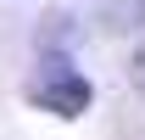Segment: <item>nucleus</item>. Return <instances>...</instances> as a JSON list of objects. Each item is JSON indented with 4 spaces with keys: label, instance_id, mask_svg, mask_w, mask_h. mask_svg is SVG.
Listing matches in <instances>:
<instances>
[{
    "label": "nucleus",
    "instance_id": "2",
    "mask_svg": "<svg viewBox=\"0 0 145 140\" xmlns=\"http://www.w3.org/2000/svg\"><path fill=\"white\" fill-rule=\"evenodd\" d=\"M101 22H106L112 34L140 28V22H145V0H101Z\"/></svg>",
    "mask_w": 145,
    "mask_h": 140
},
{
    "label": "nucleus",
    "instance_id": "3",
    "mask_svg": "<svg viewBox=\"0 0 145 140\" xmlns=\"http://www.w3.org/2000/svg\"><path fill=\"white\" fill-rule=\"evenodd\" d=\"M128 79H134V90L145 95V39H140V51H134V62H128Z\"/></svg>",
    "mask_w": 145,
    "mask_h": 140
},
{
    "label": "nucleus",
    "instance_id": "1",
    "mask_svg": "<svg viewBox=\"0 0 145 140\" xmlns=\"http://www.w3.org/2000/svg\"><path fill=\"white\" fill-rule=\"evenodd\" d=\"M89 79L72 67V56L50 51V56H39V67L34 79H28V101L39 106V112H56V118H78L84 106H89Z\"/></svg>",
    "mask_w": 145,
    "mask_h": 140
}]
</instances>
